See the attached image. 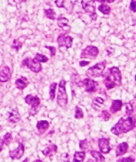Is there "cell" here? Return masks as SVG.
Masks as SVG:
<instances>
[{
	"instance_id": "83f0119b",
	"label": "cell",
	"mask_w": 136,
	"mask_h": 162,
	"mask_svg": "<svg viewBox=\"0 0 136 162\" xmlns=\"http://www.w3.org/2000/svg\"><path fill=\"white\" fill-rule=\"evenodd\" d=\"M12 134L10 133H7L3 137V143L6 146H9V145L11 143V142L12 141Z\"/></svg>"
},
{
	"instance_id": "ac0fdd59",
	"label": "cell",
	"mask_w": 136,
	"mask_h": 162,
	"mask_svg": "<svg viewBox=\"0 0 136 162\" xmlns=\"http://www.w3.org/2000/svg\"><path fill=\"white\" fill-rule=\"evenodd\" d=\"M122 106H123V103L120 100H114L112 102L110 111L112 113H116L117 112L121 111Z\"/></svg>"
},
{
	"instance_id": "d590c367",
	"label": "cell",
	"mask_w": 136,
	"mask_h": 162,
	"mask_svg": "<svg viewBox=\"0 0 136 162\" xmlns=\"http://www.w3.org/2000/svg\"><path fill=\"white\" fill-rule=\"evenodd\" d=\"M61 160L62 162H70V155L67 153L62 154L61 156Z\"/></svg>"
},
{
	"instance_id": "8d00e7d4",
	"label": "cell",
	"mask_w": 136,
	"mask_h": 162,
	"mask_svg": "<svg viewBox=\"0 0 136 162\" xmlns=\"http://www.w3.org/2000/svg\"><path fill=\"white\" fill-rule=\"evenodd\" d=\"M130 8L132 12H136V1L135 0H131Z\"/></svg>"
},
{
	"instance_id": "4316f807",
	"label": "cell",
	"mask_w": 136,
	"mask_h": 162,
	"mask_svg": "<svg viewBox=\"0 0 136 162\" xmlns=\"http://www.w3.org/2000/svg\"><path fill=\"white\" fill-rule=\"evenodd\" d=\"M83 117H84V115H83V112L82 111V109H81L80 106H76V113H75V115H74L75 118L77 119H80L83 118Z\"/></svg>"
},
{
	"instance_id": "30bf717a",
	"label": "cell",
	"mask_w": 136,
	"mask_h": 162,
	"mask_svg": "<svg viewBox=\"0 0 136 162\" xmlns=\"http://www.w3.org/2000/svg\"><path fill=\"white\" fill-rule=\"evenodd\" d=\"M24 145L22 143H20L19 144V146L17 147L16 149L9 151V157H11L12 160H20L23 157V154H24Z\"/></svg>"
},
{
	"instance_id": "d6a6232c",
	"label": "cell",
	"mask_w": 136,
	"mask_h": 162,
	"mask_svg": "<svg viewBox=\"0 0 136 162\" xmlns=\"http://www.w3.org/2000/svg\"><path fill=\"white\" fill-rule=\"evenodd\" d=\"M117 161L118 162H134L135 159H134V158L131 157H124V158H121V159L120 160H118Z\"/></svg>"
},
{
	"instance_id": "f35d334b",
	"label": "cell",
	"mask_w": 136,
	"mask_h": 162,
	"mask_svg": "<svg viewBox=\"0 0 136 162\" xmlns=\"http://www.w3.org/2000/svg\"><path fill=\"white\" fill-rule=\"evenodd\" d=\"M90 64V61H86V60H82L80 62V67H86L87 66V64Z\"/></svg>"
},
{
	"instance_id": "ab89813d",
	"label": "cell",
	"mask_w": 136,
	"mask_h": 162,
	"mask_svg": "<svg viewBox=\"0 0 136 162\" xmlns=\"http://www.w3.org/2000/svg\"><path fill=\"white\" fill-rule=\"evenodd\" d=\"M97 2H101V3H113L114 2H115V0H97Z\"/></svg>"
},
{
	"instance_id": "44dd1931",
	"label": "cell",
	"mask_w": 136,
	"mask_h": 162,
	"mask_svg": "<svg viewBox=\"0 0 136 162\" xmlns=\"http://www.w3.org/2000/svg\"><path fill=\"white\" fill-rule=\"evenodd\" d=\"M86 158V153L84 151H76L73 156L72 162H82Z\"/></svg>"
},
{
	"instance_id": "5bb4252c",
	"label": "cell",
	"mask_w": 136,
	"mask_h": 162,
	"mask_svg": "<svg viewBox=\"0 0 136 162\" xmlns=\"http://www.w3.org/2000/svg\"><path fill=\"white\" fill-rule=\"evenodd\" d=\"M11 77V71L8 67H4L0 71V82H8Z\"/></svg>"
},
{
	"instance_id": "8992f818",
	"label": "cell",
	"mask_w": 136,
	"mask_h": 162,
	"mask_svg": "<svg viewBox=\"0 0 136 162\" xmlns=\"http://www.w3.org/2000/svg\"><path fill=\"white\" fill-rule=\"evenodd\" d=\"M23 66H25L28 67L29 70H31L32 72L38 73L42 70V67L40 64V63L37 61L35 58H27L23 60L22 63Z\"/></svg>"
},
{
	"instance_id": "4dcf8cb0",
	"label": "cell",
	"mask_w": 136,
	"mask_h": 162,
	"mask_svg": "<svg viewBox=\"0 0 136 162\" xmlns=\"http://www.w3.org/2000/svg\"><path fill=\"white\" fill-rule=\"evenodd\" d=\"M22 47V43L21 42H19L18 40H13V45L12 48H14L16 50H18Z\"/></svg>"
},
{
	"instance_id": "6da1fadb",
	"label": "cell",
	"mask_w": 136,
	"mask_h": 162,
	"mask_svg": "<svg viewBox=\"0 0 136 162\" xmlns=\"http://www.w3.org/2000/svg\"><path fill=\"white\" fill-rule=\"evenodd\" d=\"M103 82L107 89L110 90L116 87H120L122 83L121 73L117 67H111L103 74Z\"/></svg>"
},
{
	"instance_id": "f6af8a7d",
	"label": "cell",
	"mask_w": 136,
	"mask_h": 162,
	"mask_svg": "<svg viewBox=\"0 0 136 162\" xmlns=\"http://www.w3.org/2000/svg\"><path fill=\"white\" fill-rule=\"evenodd\" d=\"M135 99H136V95H135Z\"/></svg>"
},
{
	"instance_id": "2e32d148",
	"label": "cell",
	"mask_w": 136,
	"mask_h": 162,
	"mask_svg": "<svg viewBox=\"0 0 136 162\" xmlns=\"http://www.w3.org/2000/svg\"><path fill=\"white\" fill-rule=\"evenodd\" d=\"M29 85V81L28 80V78L22 77L19 78H18L15 81V85L17 88H18L19 90H23V89L25 88L28 85Z\"/></svg>"
},
{
	"instance_id": "9a60e30c",
	"label": "cell",
	"mask_w": 136,
	"mask_h": 162,
	"mask_svg": "<svg viewBox=\"0 0 136 162\" xmlns=\"http://www.w3.org/2000/svg\"><path fill=\"white\" fill-rule=\"evenodd\" d=\"M128 147L129 146L127 142H123L120 144H119L116 148V150H115V155H116V156L119 157L123 156V155H124L125 153H126L128 149Z\"/></svg>"
},
{
	"instance_id": "5b68a950",
	"label": "cell",
	"mask_w": 136,
	"mask_h": 162,
	"mask_svg": "<svg viewBox=\"0 0 136 162\" xmlns=\"http://www.w3.org/2000/svg\"><path fill=\"white\" fill-rule=\"evenodd\" d=\"M81 5L84 11L90 16L93 20H96L97 14L96 13L95 0H81Z\"/></svg>"
},
{
	"instance_id": "7402d4cb",
	"label": "cell",
	"mask_w": 136,
	"mask_h": 162,
	"mask_svg": "<svg viewBox=\"0 0 136 162\" xmlns=\"http://www.w3.org/2000/svg\"><path fill=\"white\" fill-rule=\"evenodd\" d=\"M91 156H92L96 162H104L105 158L99 151H91Z\"/></svg>"
},
{
	"instance_id": "ffe728a7",
	"label": "cell",
	"mask_w": 136,
	"mask_h": 162,
	"mask_svg": "<svg viewBox=\"0 0 136 162\" xmlns=\"http://www.w3.org/2000/svg\"><path fill=\"white\" fill-rule=\"evenodd\" d=\"M49 122L47 121H39L37 122L36 127L37 129V131L40 133H43L46 131L49 128Z\"/></svg>"
},
{
	"instance_id": "f1b7e54d",
	"label": "cell",
	"mask_w": 136,
	"mask_h": 162,
	"mask_svg": "<svg viewBox=\"0 0 136 162\" xmlns=\"http://www.w3.org/2000/svg\"><path fill=\"white\" fill-rule=\"evenodd\" d=\"M34 58H35L37 61H38L39 63H47V62L48 61V58L46 56H44V55L40 54L39 53L36 54V56Z\"/></svg>"
},
{
	"instance_id": "8fae6325",
	"label": "cell",
	"mask_w": 136,
	"mask_h": 162,
	"mask_svg": "<svg viewBox=\"0 0 136 162\" xmlns=\"http://www.w3.org/2000/svg\"><path fill=\"white\" fill-rule=\"evenodd\" d=\"M98 146H99L100 151L103 153H108L111 151L109 139L101 138L98 139Z\"/></svg>"
},
{
	"instance_id": "f546056e",
	"label": "cell",
	"mask_w": 136,
	"mask_h": 162,
	"mask_svg": "<svg viewBox=\"0 0 136 162\" xmlns=\"http://www.w3.org/2000/svg\"><path fill=\"white\" fill-rule=\"evenodd\" d=\"M100 117L104 121H107L110 119L111 115L110 113H109L107 111H106V110H104V111L101 112V114L100 115Z\"/></svg>"
},
{
	"instance_id": "cb8c5ba5",
	"label": "cell",
	"mask_w": 136,
	"mask_h": 162,
	"mask_svg": "<svg viewBox=\"0 0 136 162\" xmlns=\"http://www.w3.org/2000/svg\"><path fill=\"white\" fill-rule=\"evenodd\" d=\"M68 22H69V20L67 18H64V17L60 16L57 18V25H58L60 28H63L64 27H67Z\"/></svg>"
},
{
	"instance_id": "603a6c76",
	"label": "cell",
	"mask_w": 136,
	"mask_h": 162,
	"mask_svg": "<svg viewBox=\"0 0 136 162\" xmlns=\"http://www.w3.org/2000/svg\"><path fill=\"white\" fill-rule=\"evenodd\" d=\"M57 85V84L56 82H53L49 86V98L51 101H53L54 99H55Z\"/></svg>"
},
{
	"instance_id": "ee69618b",
	"label": "cell",
	"mask_w": 136,
	"mask_h": 162,
	"mask_svg": "<svg viewBox=\"0 0 136 162\" xmlns=\"http://www.w3.org/2000/svg\"><path fill=\"white\" fill-rule=\"evenodd\" d=\"M135 81H136V75H135Z\"/></svg>"
},
{
	"instance_id": "52a82bcc",
	"label": "cell",
	"mask_w": 136,
	"mask_h": 162,
	"mask_svg": "<svg viewBox=\"0 0 136 162\" xmlns=\"http://www.w3.org/2000/svg\"><path fill=\"white\" fill-rule=\"evenodd\" d=\"M99 54V50L96 46H88L82 50L80 55L81 58L95 59Z\"/></svg>"
},
{
	"instance_id": "d6986e66",
	"label": "cell",
	"mask_w": 136,
	"mask_h": 162,
	"mask_svg": "<svg viewBox=\"0 0 136 162\" xmlns=\"http://www.w3.org/2000/svg\"><path fill=\"white\" fill-rule=\"evenodd\" d=\"M104 103V100L101 97H96L93 100L92 104H91V107L94 109L95 111H100Z\"/></svg>"
},
{
	"instance_id": "7a4b0ae2",
	"label": "cell",
	"mask_w": 136,
	"mask_h": 162,
	"mask_svg": "<svg viewBox=\"0 0 136 162\" xmlns=\"http://www.w3.org/2000/svg\"><path fill=\"white\" fill-rule=\"evenodd\" d=\"M136 124L135 117L128 116L127 118L122 117L111 129V132L115 135H120L127 133L134 129Z\"/></svg>"
},
{
	"instance_id": "d4e9b609",
	"label": "cell",
	"mask_w": 136,
	"mask_h": 162,
	"mask_svg": "<svg viewBox=\"0 0 136 162\" xmlns=\"http://www.w3.org/2000/svg\"><path fill=\"white\" fill-rule=\"evenodd\" d=\"M98 9H99V11L104 15L110 14V13L111 12L110 7L107 5H105V4L100 5L99 7H98Z\"/></svg>"
},
{
	"instance_id": "4fadbf2b",
	"label": "cell",
	"mask_w": 136,
	"mask_h": 162,
	"mask_svg": "<svg viewBox=\"0 0 136 162\" xmlns=\"http://www.w3.org/2000/svg\"><path fill=\"white\" fill-rule=\"evenodd\" d=\"M20 119H21V117H20L18 110L17 109H13L8 113V120L9 123H16L19 121Z\"/></svg>"
},
{
	"instance_id": "60d3db41",
	"label": "cell",
	"mask_w": 136,
	"mask_h": 162,
	"mask_svg": "<svg viewBox=\"0 0 136 162\" xmlns=\"http://www.w3.org/2000/svg\"><path fill=\"white\" fill-rule=\"evenodd\" d=\"M3 145H4V143H3V139H0V153H1V151H2V149H3Z\"/></svg>"
},
{
	"instance_id": "7bdbcfd3",
	"label": "cell",
	"mask_w": 136,
	"mask_h": 162,
	"mask_svg": "<svg viewBox=\"0 0 136 162\" xmlns=\"http://www.w3.org/2000/svg\"><path fill=\"white\" fill-rule=\"evenodd\" d=\"M28 158H26V159L24 161H23V162H27V161H28Z\"/></svg>"
},
{
	"instance_id": "e0dca14e",
	"label": "cell",
	"mask_w": 136,
	"mask_h": 162,
	"mask_svg": "<svg viewBox=\"0 0 136 162\" xmlns=\"http://www.w3.org/2000/svg\"><path fill=\"white\" fill-rule=\"evenodd\" d=\"M57 151V146L56 144H50L46 149L43 150L42 152L45 156H53V153H56Z\"/></svg>"
},
{
	"instance_id": "3957f363",
	"label": "cell",
	"mask_w": 136,
	"mask_h": 162,
	"mask_svg": "<svg viewBox=\"0 0 136 162\" xmlns=\"http://www.w3.org/2000/svg\"><path fill=\"white\" fill-rule=\"evenodd\" d=\"M66 82L65 80H61L58 85V91H57V103L62 109L65 108L67 105L68 97L66 90Z\"/></svg>"
},
{
	"instance_id": "836d02e7",
	"label": "cell",
	"mask_w": 136,
	"mask_h": 162,
	"mask_svg": "<svg viewBox=\"0 0 136 162\" xmlns=\"http://www.w3.org/2000/svg\"><path fill=\"white\" fill-rule=\"evenodd\" d=\"M45 48H47V49L50 50V56H54L56 55V49L55 47L53 46H46Z\"/></svg>"
},
{
	"instance_id": "74e56055",
	"label": "cell",
	"mask_w": 136,
	"mask_h": 162,
	"mask_svg": "<svg viewBox=\"0 0 136 162\" xmlns=\"http://www.w3.org/2000/svg\"><path fill=\"white\" fill-rule=\"evenodd\" d=\"M55 3L57 8H64V0H56Z\"/></svg>"
},
{
	"instance_id": "ba28073f",
	"label": "cell",
	"mask_w": 136,
	"mask_h": 162,
	"mask_svg": "<svg viewBox=\"0 0 136 162\" xmlns=\"http://www.w3.org/2000/svg\"><path fill=\"white\" fill-rule=\"evenodd\" d=\"M81 85L83 86L85 91L87 92L92 93L97 91L98 87V82L91 78H85L81 82Z\"/></svg>"
},
{
	"instance_id": "277c9868",
	"label": "cell",
	"mask_w": 136,
	"mask_h": 162,
	"mask_svg": "<svg viewBox=\"0 0 136 162\" xmlns=\"http://www.w3.org/2000/svg\"><path fill=\"white\" fill-rule=\"evenodd\" d=\"M107 62L103 61L96 64L95 66L90 67L86 72V75L90 77L97 78L102 77L104 74V72L106 67Z\"/></svg>"
},
{
	"instance_id": "e575fe53",
	"label": "cell",
	"mask_w": 136,
	"mask_h": 162,
	"mask_svg": "<svg viewBox=\"0 0 136 162\" xmlns=\"http://www.w3.org/2000/svg\"><path fill=\"white\" fill-rule=\"evenodd\" d=\"M80 147L81 149L85 150L87 147V139H84L82 141H80Z\"/></svg>"
},
{
	"instance_id": "b9f144b4",
	"label": "cell",
	"mask_w": 136,
	"mask_h": 162,
	"mask_svg": "<svg viewBox=\"0 0 136 162\" xmlns=\"http://www.w3.org/2000/svg\"><path fill=\"white\" fill-rule=\"evenodd\" d=\"M33 162H43V161L42 160H36L34 161Z\"/></svg>"
},
{
	"instance_id": "7c38bea8",
	"label": "cell",
	"mask_w": 136,
	"mask_h": 162,
	"mask_svg": "<svg viewBox=\"0 0 136 162\" xmlns=\"http://www.w3.org/2000/svg\"><path fill=\"white\" fill-rule=\"evenodd\" d=\"M25 102L27 104L32 106V109L37 108L40 105V99L37 96H33L32 95H27L25 97Z\"/></svg>"
},
{
	"instance_id": "1f68e13d",
	"label": "cell",
	"mask_w": 136,
	"mask_h": 162,
	"mask_svg": "<svg viewBox=\"0 0 136 162\" xmlns=\"http://www.w3.org/2000/svg\"><path fill=\"white\" fill-rule=\"evenodd\" d=\"M125 106H126V114L128 116H130L134 111L133 106H132V105L130 103H126V104H125Z\"/></svg>"
},
{
	"instance_id": "484cf974",
	"label": "cell",
	"mask_w": 136,
	"mask_h": 162,
	"mask_svg": "<svg viewBox=\"0 0 136 162\" xmlns=\"http://www.w3.org/2000/svg\"><path fill=\"white\" fill-rule=\"evenodd\" d=\"M44 12H45V14L47 18L52 20H54L56 19V13L53 9L49 8V9H44Z\"/></svg>"
},
{
	"instance_id": "9c48e42d",
	"label": "cell",
	"mask_w": 136,
	"mask_h": 162,
	"mask_svg": "<svg viewBox=\"0 0 136 162\" xmlns=\"http://www.w3.org/2000/svg\"><path fill=\"white\" fill-rule=\"evenodd\" d=\"M57 42L58 43L59 47H66L68 49L72 46L73 38L71 36L66 35V34H61L57 38Z\"/></svg>"
}]
</instances>
